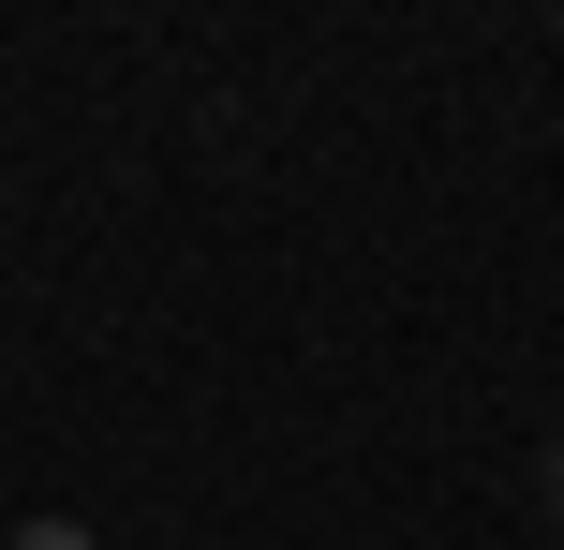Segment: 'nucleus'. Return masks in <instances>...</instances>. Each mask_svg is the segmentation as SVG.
Listing matches in <instances>:
<instances>
[{
	"label": "nucleus",
	"mask_w": 564,
	"mask_h": 550,
	"mask_svg": "<svg viewBox=\"0 0 564 550\" xmlns=\"http://www.w3.org/2000/svg\"><path fill=\"white\" fill-rule=\"evenodd\" d=\"M550 521H564V446H550Z\"/></svg>",
	"instance_id": "2"
},
{
	"label": "nucleus",
	"mask_w": 564,
	"mask_h": 550,
	"mask_svg": "<svg viewBox=\"0 0 564 550\" xmlns=\"http://www.w3.org/2000/svg\"><path fill=\"white\" fill-rule=\"evenodd\" d=\"M15 550H105V536H89V521H30Z\"/></svg>",
	"instance_id": "1"
}]
</instances>
